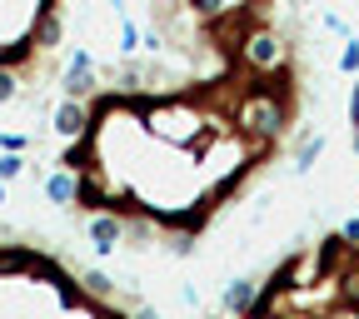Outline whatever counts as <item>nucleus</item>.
Returning a JSON list of instances; mask_svg holds the SVG:
<instances>
[{
	"mask_svg": "<svg viewBox=\"0 0 359 319\" xmlns=\"http://www.w3.org/2000/svg\"><path fill=\"white\" fill-rule=\"evenodd\" d=\"M55 130H60V135H90V110H85L80 100H65V105L55 110Z\"/></svg>",
	"mask_w": 359,
	"mask_h": 319,
	"instance_id": "obj_1",
	"label": "nucleus"
},
{
	"mask_svg": "<svg viewBox=\"0 0 359 319\" xmlns=\"http://www.w3.org/2000/svg\"><path fill=\"white\" fill-rule=\"evenodd\" d=\"M339 235H344V245H349V240H359V219H349V224H344Z\"/></svg>",
	"mask_w": 359,
	"mask_h": 319,
	"instance_id": "obj_8",
	"label": "nucleus"
},
{
	"mask_svg": "<svg viewBox=\"0 0 359 319\" xmlns=\"http://www.w3.org/2000/svg\"><path fill=\"white\" fill-rule=\"evenodd\" d=\"M354 150H359V130H354Z\"/></svg>",
	"mask_w": 359,
	"mask_h": 319,
	"instance_id": "obj_9",
	"label": "nucleus"
},
{
	"mask_svg": "<svg viewBox=\"0 0 359 319\" xmlns=\"http://www.w3.org/2000/svg\"><path fill=\"white\" fill-rule=\"evenodd\" d=\"M20 170H25V160H20V155H0V179H15Z\"/></svg>",
	"mask_w": 359,
	"mask_h": 319,
	"instance_id": "obj_4",
	"label": "nucleus"
},
{
	"mask_svg": "<svg viewBox=\"0 0 359 319\" xmlns=\"http://www.w3.org/2000/svg\"><path fill=\"white\" fill-rule=\"evenodd\" d=\"M0 205H6V190H0Z\"/></svg>",
	"mask_w": 359,
	"mask_h": 319,
	"instance_id": "obj_10",
	"label": "nucleus"
},
{
	"mask_svg": "<svg viewBox=\"0 0 359 319\" xmlns=\"http://www.w3.org/2000/svg\"><path fill=\"white\" fill-rule=\"evenodd\" d=\"M339 65H344V70H359V40H349V50L339 55Z\"/></svg>",
	"mask_w": 359,
	"mask_h": 319,
	"instance_id": "obj_6",
	"label": "nucleus"
},
{
	"mask_svg": "<svg viewBox=\"0 0 359 319\" xmlns=\"http://www.w3.org/2000/svg\"><path fill=\"white\" fill-rule=\"evenodd\" d=\"M40 35H60V11L50 15V25H45ZM11 40H35V35H11ZM0 55H6V65H15V60L25 55V45H0Z\"/></svg>",
	"mask_w": 359,
	"mask_h": 319,
	"instance_id": "obj_3",
	"label": "nucleus"
},
{
	"mask_svg": "<svg viewBox=\"0 0 359 319\" xmlns=\"http://www.w3.org/2000/svg\"><path fill=\"white\" fill-rule=\"evenodd\" d=\"M90 235H95V245H100V250L110 254V250H115V245L125 240V224H120L115 215H100L95 224H90Z\"/></svg>",
	"mask_w": 359,
	"mask_h": 319,
	"instance_id": "obj_2",
	"label": "nucleus"
},
{
	"mask_svg": "<svg viewBox=\"0 0 359 319\" xmlns=\"http://www.w3.org/2000/svg\"><path fill=\"white\" fill-rule=\"evenodd\" d=\"M15 95H20V90H15V75H11V70H0V105L15 100Z\"/></svg>",
	"mask_w": 359,
	"mask_h": 319,
	"instance_id": "obj_5",
	"label": "nucleus"
},
{
	"mask_svg": "<svg viewBox=\"0 0 359 319\" xmlns=\"http://www.w3.org/2000/svg\"><path fill=\"white\" fill-rule=\"evenodd\" d=\"M349 125L359 130V80H354V95H349Z\"/></svg>",
	"mask_w": 359,
	"mask_h": 319,
	"instance_id": "obj_7",
	"label": "nucleus"
}]
</instances>
